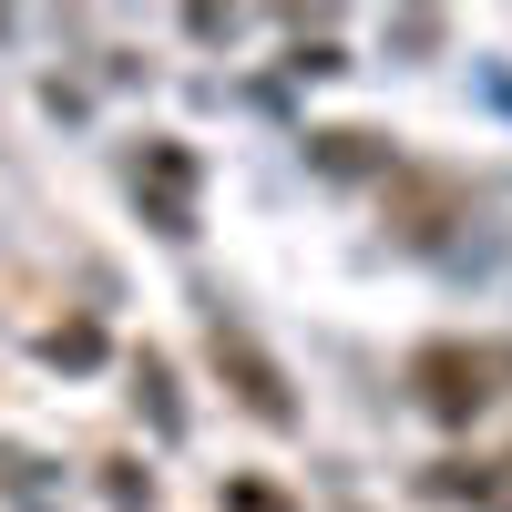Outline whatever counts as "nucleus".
Returning a JSON list of instances; mask_svg holds the SVG:
<instances>
[{
  "instance_id": "1",
  "label": "nucleus",
  "mask_w": 512,
  "mask_h": 512,
  "mask_svg": "<svg viewBox=\"0 0 512 512\" xmlns=\"http://www.w3.org/2000/svg\"><path fill=\"white\" fill-rule=\"evenodd\" d=\"M492 379H512V349H461V338H431V349L410 359V390H420V410H431V420L492 410V400H502Z\"/></svg>"
},
{
  "instance_id": "2",
  "label": "nucleus",
  "mask_w": 512,
  "mask_h": 512,
  "mask_svg": "<svg viewBox=\"0 0 512 512\" xmlns=\"http://www.w3.org/2000/svg\"><path fill=\"white\" fill-rule=\"evenodd\" d=\"M216 369H226L236 390H246V410H256V420H277V431L297 420V400H287V379H277V359L256 349V338H246V328H236L226 308H216Z\"/></svg>"
},
{
  "instance_id": "3",
  "label": "nucleus",
  "mask_w": 512,
  "mask_h": 512,
  "mask_svg": "<svg viewBox=\"0 0 512 512\" xmlns=\"http://www.w3.org/2000/svg\"><path fill=\"white\" fill-rule=\"evenodd\" d=\"M41 359H62V369H93V359H103V328H52V338H41Z\"/></svg>"
},
{
  "instance_id": "4",
  "label": "nucleus",
  "mask_w": 512,
  "mask_h": 512,
  "mask_svg": "<svg viewBox=\"0 0 512 512\" xmlns=\"http://www.w3.org/2000/svg\"><path fill=\"white\" fill-rule=\"evenodd\" d=\"M369 144H379V134H318V164H328V175H359V164H379Z\"/></svg>"
}]
</instances>
